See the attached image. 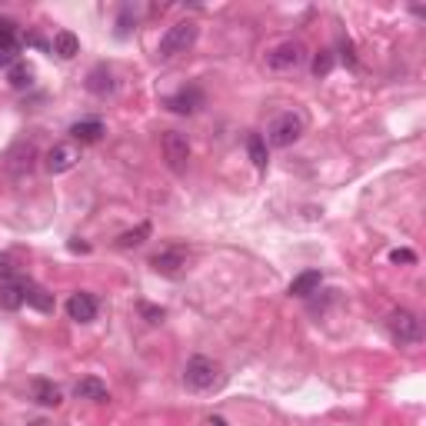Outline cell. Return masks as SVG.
<instances>
[{
  "label": "cell",
  "mask_w": 426,
  "mask_h": 426,
  "mask_svg": "<svg viewBox=\"0 0 426 426\" xmlns=\"http://www.w3.org/2000/svg\"><path fill=\"white\" fill-rule=\"evenodd\" d=\"M197 24L193 20H180V24H173L167 27V34L160 37V44H157V57L160 60H170L177 53H187L193 44H197Z\"/></svg>",
  "instance_id": "1"
},
{
  "label": "cell",
  "mask_w": 426,
  "mask_h": 426,
  "mask_svg": "<svg viewBox=\"0 0 426 426\" xmlns=\"http://www.w3.org/2000/svg\"><path fill=\"white\" fill-rule=\"evenodd\" d=\"M303 136V117L300 114H293V110H287V114H276V117L270 120V127H267V143L270 147H293L296 140Z\"/></svg>",
  "instance_id": "2"
},
{
  "label": "cell",
  "mask_w": 426,
  "mask_h": 426,
  "mask_svg": "<svg viewBox=\"0 0 426 426\" xmlns=\"http://www.w3.org/2000/svg\"><path fill=\"white\" fill-rule=\"evenodd\" d=\"M303 60H307V47L300 40H283L267 51V67L276 73H290V70L303 67Z\"/></svg>",
  "instance_id": "3"
},
{
  "label": "cell",
  "mask_w": 426,
  "mask_h": 426,
  "mask_svg": "<svg viewBox=\"0 0 426 426\" xmlns=\"http://www.w3.org/2000/svg\"><path fill=\"white\" fill-rule=\"evenodd\" d=\"M184 383L197 393L213 390V387L220 383V366H217L210 357H193L187 363V370H184Z\"/></svg>",
  "instance_id": "4"
},
{
  "label": "cell",
  "mask_w": 426,
  "mask_h": 426,
  "mask_svg": "<svg viewBox=\"0 0 426 426\" xmlns=\"http://www.w3.org/2000/svg\"><path fill=\"white\" fill-rule=\"evenodd\" d=\"M387 326H390V337H393V340L403 343V346L423 340V323H420V320H416L409 310H393L390 317H387Z\"/></svg>",
  "instance_id": "5"
},
{
  "label": "cell",
  "mask_w": 426,
  "mask_h": 426,
  "mask_svg": "<svg viewBox=\"0 0 426 426\" xmlns=\"http://www.w3.org/2000/svg\"><path fill=\"white\" fill-rule=\"evenodd\" d=\"M163 160H167V167L173 173H184L190 163V140L187 134H180V130H167L163 134Z\"/></svg>",
  "instance_id": "6"
},
{
  "label": "cell",
  "mask_w": 426,
  "mask_h": 426,
  "mask_svg": "<svg viewBox=\"0 0 426 426\" xmlns=\"http://www.w3.org/2000/svg\"><path fill=\"white\" fill-rule=\"evenodd\" d=\"M150 267H154L157 273H163V276H180L184 267H187V250H180V247L160 250V254L150 260Z\"/></svg>",
  "instance_id": "7"
},
{
  "label": "cell",
  "mask_w": 426,
  "mask_h": 426,
  "mask_svg": "<svg viewBox=\"0 0 426 426\" xmlns=\"http://www.w3.org/2000/svg\"><path fill=\"white\" fill-rule=\"evenodd\" d=\"M27 287H30V280H24V276H10L3 287H0V307L3 310H20L27 303Z\"/></svg>",
  "instance_id": "8"
},
{
  "label": "cell",
  "mask_w": 426,
  "mask_h": 426,
  "mask_svg": "<svg viewBox=\"0 0 426 426\" xmlns=\"http://www.w3.org/2000/svg\"><path fill=\"white\" fill-rule=\"evenodd\" d=\"M67 317L70 320H77V323H90L94 317H97V296L94 293H73L67 300Z\"/></svg>",
  "instance_id": "9"
},
{
  "label": "cell",
  "mask_w": 426,
  "mask_h": 426,
  "mask_svg": "<svg viewBox=\"0 0 426 426\" xmlns=\"http://www.w3.org/2000/svg\"><path fill=\"white\" fill-rule=\"evenodd\" d=\"M20 53V37L14 24H0V67H14Z\"/></svg>",
  "instance_id": "10"
},
{
  "label": "cell",
  "mask_w": 426,
  "mask_h": 426,
  "mask_svg": "<svg viewBox=\"0 0 426 426\" xmlns=\"http://www.w3.org/2000/svg\"><path fill=\"white\" fill-rule=\"evenodd\" d=\"M167 107H170L173 114H197V110L204 107V94H200L197 87H184L180 94L167 97Z\"/></svg>",
  "instance_id": "11"
},
{
  "label": "cell",
  "mask_w": 426,
  "mask_h": 426,
  "mask_svg": "<svg viewBox=\"0 0 426 426\" xmlns=\"http://www.w3.org/2000/svg\"><path fill=\"white\" fill-rule=\"evenodd\" d=\"M73 163H77V147H70V143H57L47 154V170L51 173H67Z\"/></svg>",
  "instance_id": "12"
},
{
  "label": "cell",
  "mask_w": 426,
  "mask_h": 426,
  "mask_svg": "<svg viewBox=\"0 0 426 426\" xmlns=\"http://www.w3.org/2000/svg\"><path fill=\"white\" fill-rule=\"evenodd\" d=\"M87 90H90V94H97V97H107V94L114 90V73L103 67V64L100 67H94L90 73H87Z\"/></svg>",
  "instance_id": "13"
},
{
  "label": "cell",
  "mask_w": 426,
  "mask_h": 426,
  "mask_svg": "<svg viewBox=\"0 0 426 426\" xmlns=\"http://www.w3.org/2000/svg\"><path fill=\"white\" fill-rule=\"evenodd\" d=\"M320 283H323L320 270H307V273H300V276H293V283H290V296H310V293H317V290H320Z\"/></svg>",
  "instance_id": "14"
},
{
  "label": "cell",
  "mask_w": 426,
  "mask_h": 426,
  "mask_svg": "<svg viewBox=\"0 0 426 426\" xmlns=\"http://www.w3.org/2000/svg\"><path fill=\"white\" fill-rule=\"evenodd\" d=\"M70 136L80 140V143H97L103 136V123L100 120H77V123L70 127Z\"/></svg>",
  "instance_id": "15"
},
{
  "label": "cell",
  "mask_w": 426,
  "mask_h": 426,
  "mask_svg": "<svg viewBox=\"0 0 426 426\" xmlns=\"http://www.w3.org/2000/svg\"><path fill=\"white\" fill-rule=\"evenodd\" d=\"M53 53H57L60 60H73V57L80 53V40L70 34V30H60V34H53Z\"/></svg>",
  "instance_id": "16"
},
{
  "label": "cell",
  "mask_w": 426,
  "mask_h": 426,
  "mask_svg": "<svg viewBox=\"0 0 426 426\" xmlns=\"http://www.w3.org/2000/svg\"><path fill=\"white\" fill-rule=\"evenodd\" d=\"M34 400L40 403V407H60L64 393H60V387H53L51 380H37L34 383Z\"/></svg>",
  "instance_id": "17"
},
{
  "label": "cell",
  "mask_w": 426,
  "mask_h": 426,
  "mask_svg": "<svg viewBox=\"0 0 426 426\" xmlns=\"http://www.w3.org/2000/svg\"><path fill=\"white\" fill-rule=\"evenodd\" d=\"M73 393H77V400H107V383L97 376H87L73 387Z\"/></svg>",
  "instance_id": "18"
},
{
  "label": "cell",
  "mask_w": 426,
  "mask_h": 426,
  "mask_svg": "<svg viewBox=\"0 0 426 426\" xmlns=\"http://www.w3.org/2000/svg\"><path fill=\"white\" fill-rule=\"evenodd\" d=\"M34 157H37V150H34V143H20L17 150H10V170L14 173H24V170H30L34 167Z\"/></svg>",
  "instance_id": "19"
},
{
  "label": "cell",
  "mask_w": 426,
  "mask_h": 426,
  "mask_svg": "<svg viewBox=\"0 0 426 426\" xmlns=\"http://www.w3.org/2000/svg\"><path fill=\"white\" fill-rule=\"evenodd\" d=\"M7 80H10L14 90H27V87L34 84V67L24 64V60H17V64L10 67V73H7Z\"/></svg>",
  "instance_id": "20"
},
{
  "label": "cell",
  "mask_w": 426,
  "mask_h": 426,
  "mask_svg": "<svg viewBox=\"0 0 426 426\" xmlns=\"http://www.w3.org/2000/svg\"><path fill=\"white\" fill-rule=\"evenodd\" d=\"M247 154H250V160H254L256 170H267V140H263L260 134L247 136Z\"/></svg>",
  "instance_id": "21"
},
{
  "label": "cell",
  "mask_w": 426,
  "mask_h": 426,
  "mask_svg": "<svg viewBox=\"0 0 426 426\" xmlns=\"http://www.w3.org/2000/svg\"><path fill=\"white\" fill-rule=\"evenodd\" d=\"M27 307L40 310V313H51L53 310V293H47L44 287H37V283H30V287H27Z\"/></svg>",
  "instance_id": "22"
},
{
  "label": "cell",
  "mask_w": 426,
  "mask_h": 426,
  "mask_svg": "<svg viewBox=\"0 0 426 426\" xmlns=\"http://www.w3.org/2000/svg\"><path fill=\"white\" fill-rule=\"evenodd\" d=\"M150 237V223H140L136 230H127V233H120L117 237V247L120 250H127V247H140L143 240Z\"/></svg>",
  "instance_id": "23"
},
{
  "label": "cell",
  "mask_w": 426,
  "mask_h": 426,
  "mask_svg": "<svg viewBox=\"0 0 426 426\" xmlns=\"http://www.w3.org/2000/svg\"><path fill=\"white\" fill-rule=\"evenodd\" d=\"M330 70H333V53L320 51L317 57H313V73H317V77H326Z\"/></svg>",
  "instance_id": "24"
},
{
  "label": "cell",
  "mask_w": 426,
  "mask_h": 426,
  "mask_svg": "<svg viewBox=\"0 0 426 426\" xmlns=\"http://www.w3.org/2000/svg\"><path fill=\"white\" fill-rule=\"evenodd\" d=\"M0 276H3V280H10V276H14V260H10L7 254L0 256Z\"/></svg>",
  "instance_id": "25"
},
{
  "label": "cell",
  "mask_w": 426,
  "mask_h": 426,
  "mask_svg": "<svg viewBox=\"0 0 426 426\" xmlns=\"http://www.w3.org/2000/svg\"><path fill=\"white\" fill-rule=\"evenodd\" d=\"M390 260H393V263H413L416 256L409 254V250H393V254H390Z\"/></svg>",
  "instance_id": "26"
},
{
  "label": "cell",
  "mask_w": 426,
  "mask_h": 426,
  "mask_svg": "<svg viewBox=\"0 0 426 426\" xmlns=\"http://www.w3.org/2000/svg\"><path fill=\"white\" fill-rule=\"evenodd\" d=\"M143 313L150 317V323H160L163 320V310H154V307H143Z\"/></svg>",
  "instance_id": "27"
},
{
  "label": "cell",
  "mask_w": 426,
  "mask_h": 426,
  "mask_svg": "<svg viewBox=\"0 0 426 426\" xmlns=\"http://www.w3.org/2000/svg\"><path fill=\"white\" fill-rule=\"evenodd\" d=\"M210 426H227V420H223V416H213V420H210Z\"/></svg>",
  "instance_id": "28"
}]
</instances>
